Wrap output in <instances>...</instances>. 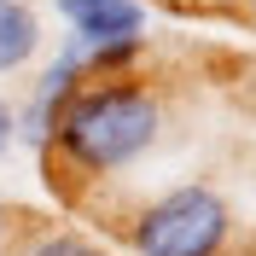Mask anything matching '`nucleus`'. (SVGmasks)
<instances>
[{
	"label": "nucleus",
	"mask_w": 256,
	"mask_h": 256,
	"mask_svg": "<svg viewBox=\"0 0 256 256\" xmlns=\"http://www.w3.org/2000/svg\"><path fill=\"white\" fill-rule=\"evenodd\" d=\"M64 24L88 47H116V41H140L146 6L140 0H58Z\"/></svg>",
	"instance_id": "7ed1b4c3"
},
{
	"label": "nucleus",
	"mask_w": 256,
	"mask_h": 256,
	"mask_svg": "<svg viewBox=\"0 0 256 256\" xmlns=\"http://www.w3.org/2000/svg\"><path fill=\"white\" fill-rule=\"evenodd\" d=\"M24 256H105L94 239H82V233H41Z\"/></svg>",
	"instance_id": "39448f33"
},
{
	"label": "nucleus",
	"mask_w": 256,
	"mask_h": 256,
	"mask_svg": "<svg viewBox=\"0 0 256 256\" xmlns=\"http://www.w3.org/2000/svg\"><path fill=\"white\" fill-rule=\"evenodd\" d=\"M250 18H256V0H250Z\"/></svg>",
	"instance_id": "6e6552de"
},
{
	"label": "nucleus",
	"mask_w": 256,
	"mask_h": 256,
	"mask_svg": "<svg viewBox=\"0 0 256 256\" xmlns=\"http://www.w3.org/2000/svg\"><path fill=\"white\" fill-rule=\"evenodd\" d=\"M6 233H12V210L0 204V250H6Z\"/></svg>",
	"instance_id": "0eeeda50"
},
{
	"label": "nucleus",
	"mask_w": 256,
	"mask_h": 256,
	"mask_svg": "<svg viewBox=\"0 0 256 256\" xmlns=\"http://www.w3.org/2000/svg\"><path fill=\"white\" fill-rule=\"evenodd\" d=\"M41 52V18L30 0H0V76H18Z\"/></svg>",
	"instance_id": "20e7f679"
},
{
	"label": "nucleus",
	"mask_w": 256,
	"mask_h": 256,
	"mask_svg": "<svg viewBox=\"0 0 256 256\" xmlns=\"http://www.w3.org/2000/svg\"><path fill=\"white\" fill-rule=\"evenodd\" d=\"M12 140H18V111H12V99L0 94V158L12 152Z\"/></svg>",
	"instance_id": "423d86ee"
},
{
	"label": "nucleus",
	"mask_w": 256,
	"mask_h": 256,
	"mask_svg": "<svg viewBox=\"0 0 256 256\" xmlns=\"http://www.w3.org/2000/svg\"><path fill=\"white\" fill-rule=\"evenodd\" d=\"M233 239V210L216 186H175L134 216L140 256H222Z\"/></svg>",
	"instance_id": "f03ea898"
},
{
	"label": "nucleus",
	"mask_w": 256,
	"mask_h": 256,
	"mask_svg": "<svg viewBox=\"0 0 256 256\" xmlns=\"http://www.w3.org/2000/svg\"><path fill=\"white\" fill-rule=\"evenodd\" d=\"M158 134H163V105L152 88L128 76H99L82 82L58 105L47 146H58V158L76 175H116L128 163H140L158 146Z\"/></svg>",
	"instance_id": "f257e3e1"
}]
</instances>
